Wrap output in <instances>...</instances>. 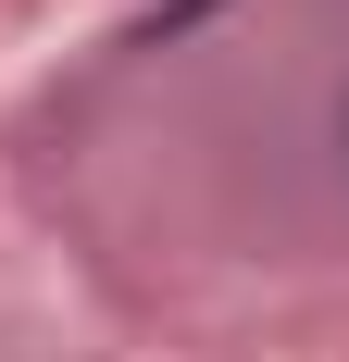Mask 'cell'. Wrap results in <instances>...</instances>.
<instances>
[{
	"mask_svg": "<svg viewBox=\"0 0 349 362\" xmlns=\"http://www.w3.org/2000/svg\"><path fill=\"white\" fill-rule=\"evenodd\" d=\"M200 13H212V0H150V13H138V50H162V37H187Z\"/></svg>",
	"mask_w": 349,
	"mask_h": 362,
	"instance_id": "1",
	"label": "cell"
},
{
	"mask_svg": "<svg viewBox=\"0 0 349 362\" xmlns=\"http://www.w3.org/2000/svg\"><path fill=\"white\" fill-rule=\"evenodd\" d=\"M337 138H349V100H337Z\"/></svg>",
	"mask_w": 349,
	"mask_h": 362,
	"instance_id": "2",
	"label": "cell"
}]
</instances>
